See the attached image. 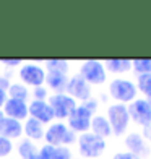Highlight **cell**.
Here are the masks:
<instances>
[{
    "label": "cell",
    "instance_id": "3957f363",
    "mask_svg": "<svg viewBox=\"0 0 151 159\" xmlns=\"http://www.w3.org/2000/svg\"><path fill=\"white\" fill-rule=\"evenodd\" d=\"M78 148L85 157H99L106 149V141L94 133H83L78 140Z\"/></svg>",
    "mask_w": 151,
    "mask_h": 159
},
{
    "label": "cell",
    "instance_id": "f1b7e54d",
    "mask_svg": "<svg viewBox=\"0 0 151 159\" xmlns=\"http://www.w3.org/2000/svg\"><path fill=\"white\" fill-rule=\"evenodd\" d=\"M2 63H5V65H20L21 60L20 59H3Z\"/></svg>",
    "mask_w": 151,
    "mask_h": 159
},
{
    "label": "cell",
    "instance_id": "e0dca14e",
    "mask_svg": "<svg viewBox=\"0 0 151 159\" xmlns=\"http://www.w3.org/2000/svg\"><path fill=\"white\" fill-rule=\"evenodd\" d=\"M104 68L111 73H127L132 70V60L128 59H109L104 62Z\"/></svg>",
    "mask_w": 151,
    "mask_h": 159
},
{
    "label": "cell",
    "instance_id": "30bf717a",
    "mask_svg": "<svg viewBox=\"0 0 151 159\" xmlns=\"http://www.w3.org/2000/svg\"><path fill=\"white\" fill-rule=\"evenodd\" d=\"M20 78L23 80L25 83L39 88V86L46 81V73H44V70H42L41 67H38V65L28 63V65H25V67H21Z\"/></svg>",
    "mask_w": 151,
    "mask_h": 159
},
{
    "label": "cell",
    "instance_id": "4fadbf2b",
    "mask_svg": "<svg viewBox=\"0 0 151 159\" xmlns=\"http://www.w3.org/2000/svg\"><path fill=\"white\" fill-rule=\"evenodd\" d=\"M5 114L8 115L10 119H15V120H21V119H26L28 115V106L23 102V101H18V99H7L5 102Z\"/></svg>",
    "mask_w": 151,
    "mask_h": 159
},
{
    "label": "cell",
    "instance_id": "d6a6232c",
    "mask_svg": "<svg viewBox=\"0 0 151 159\" xmlns=\"http://www.w3.org/2000/svg\"><path fill=\"white\" fill-rule=\"evenodd\" d=\"M148 102H149V106H151V98H148Z\"/></svg>",
    "mask_w": 151,
    "mask_h": 159
},
{
    "label": "cell",
    "instance_id": "2e32d148",
    "mask_svg": "<svg viewBox=\"0 0 151 159\" xmlns=\"http://www.w3.org/2000/svg\"><path fill=\"white\" fill-rule=\"evenodd\" d=\"M39 159H71V154L63 146H50V144H46L39 153Z\"/></svg>",
    "mask_w": 151,
    "mask_h": 159
},
{
    "label": "cell",
    "instance_id": "4316f807",
    "mask_svg": "<svg viewBox=\"0 0 151 159\" xmlns=\"http://www.w3.org/2000/svg\"><path fill=\"white\" fill-rule=\"evenodd\" d=\"M34 96H36V101H44V98L47 96V91L39 86V88L34 89Z\"/></svg>",
    "mask_w": 151,
    "mask_h": 159
},
{
    "label": "cell",
    "instance_id": "7a4b0ae2",
    "mask_svg": "<svg viewBox=\"0 0 151 159\" xmlns=\"http://www.w3.org/2000/svg\"><path fill=\"white\" fill-rule=\"evenodd\" d=\"M107 120L111 124L112 133L116 136H120L125 133L130 124V115H128L125 104H112L107 107Z\"/></svg>",
    "mask_w": 151,
    "mask_h": 159
},
{
    "label": "cell",
    "instance_id": "ac0fdd59",
    "mask_svg": "<svg viewBox=\"0 0 151 159\" xmlns=\"http://www.w3.org/2000/svg\"><path fill=\"white\" fill-rule=\"evenodd\" d=\"M46 81H47V84H49L54 91H57L59 94H62V91L67 89L68 80H67V76L63 75V73H49V75L46 76Z\"/></svg>",
    "mask_w": 151,
    "mask_h": 159
},
{
    "label": "cell",
    "instance_id": "cb8c5ba5",
    "mask_svg": "<svg viewBox=\"0 0 151 159\" xmlns=\"http://www.w3.org/2000/svg\"><path fill=\"white\" fill-rule=\"evenodd\" d=\"M8 91H10L11 99H18V101H23L25 102V99L28 98V89L21 84H10Z\"/></svg>",
    "mask_w": 151,
    "mask_h": 159
},
{
    "label": "cell",
    "instance_id": "484cf974",
    "mask_svg": "<svg viewBox=\"0 0 151 159\" xmlns=\"http://www.w3.org/2000/svg\"><path fill=\"white\" fill-rule=\"evenodd\" d=\"M112 159H141V157H138L136 154H133V153H125V151H122V153H116L114 154V157Z\"/></svg>",
    "mask_w": 151,
    "mask_h": 159
},
{
    "label": "cell",
    "instance_id": "7c38bea8",
    "mask_svg": "<svg viewBox=\"0 0 151 159\" xmlns=\"http://www.w3.org/2000/svg\"><path fill=\"white\" fill-rule=\"evenodd\" d=\"M30 114L33 115V119L39 120L41 124H47L54 119V112L46 101H34L30 106Z\"/></svg>",
    "mask_w": 151,
    "mask_h": 159
},
{
    "label": "cell",
    "instance_id": "ba28073f",
    "mask_svg": "<svg viewBox=\"0 0 151 159\" xmlns=\"http://www.w3.org/2000/svg\"><path fill=\"white\" fill-rule=\"evenodd\" d=\"M91 120L93 112L85 106H76V109L68 117V125L73 132H88L91 128Z\"/></svg>",
    "mask_w": 151,
    "mask_h": 159
},
{
    "label": "cell",
    "instance_id": "d4e9b609",
    "mask_svg": "<svg viewBox=\"0 0 151 159\" xmlns=\"http://www.w3.org/2000/svg\"><path fill=\"white\" fill-rule=\"evenodd\" d=\"M11 151V143L10 140L3 138V136H0V156H7Z\"/></svg>",
    "mask_w": 151,
    "mask_h": 159
},
{
    "label": "cell",
    "instance_id": "ffe728a7",
    "mask_svg": "<svg viewBox=\"0 0 151 159\" xmlns=\"http://www.w3.org/2000/svg\"><path fill=\"white\" fill-rule=\"evenodd\" d=\"M18 151H20V154H21L23 159H39V151L36 149L34 144L31 141H28V140L21 141Z\"/></svg>",
    "mask_w": 151,
    "mask_h": 159
},
{
    "label": "cell",
    "instance_id": "603a6c76",
    "mask_svg": "<svg viewBox=\"0 0 151 159\" xmlns=\"http://www.w3.org/2000/svg\"><path fill=\"white\" fill-rule=\"evenodd\" d=\"M46 65L49 68V73H63L65 75L68 71V62H65V60H59V59L47 60Z\"/></svg>",
    "mask_w": 151,
    "mask_h": 159
},
{
    "label": "cell",
    "instance_id": "9a60e30c",
    "mask_svg": "<svg viewBox=\"0 0 151 159\" xmlns=\"http://www.w3.org/2000/svg\"><path fill=\"white\" fill-rule=\"evenodd\" d=\"M91 130H93V133L98 135L99 138H103V140L112 135V128H111L109 120H107L106 117H103V115H96V117H93V120H91Z\"/></svg>",
    "mask_w": 151,
    "mask_h": 159
},
{
    "label": "cell",
    "instance_id": "4dcf8cb0",
    "mask_svg": "<svg viewBox=\"0 0 151 159\" xmlns=\"http://www.w3.org/2000/svg\"><path fill=\"white\" fill-rule=\"evenodd\" d=\"M5 102H7V93L0 89V106H5Z\"/></svg>",
    "mask_w": 151,
    "mask_h": 159
},
{
    "label": "cell",
    "instance_id": "277c9868",
    "mask_svg": "<svg viewBox=\"0 0 151 159\" xmlns=\"http://www.w3.org/2000/svg\"><path fill=\"white\" fill-rule=\"evenodd\" d=\"M127 111L130 119L140 127H149L151 125V106L148 102V99H135L130 102V106H127Z\"/></svg>",
    "mask_w": 151,
    "mask_h": 159
},
{
    "label": "cell",
    "instance_id": "83f0119b",
    "mask_svg": "<svg viewBox=\"0 0 151 159\" xmlns=\"http://www.w3.org/2000/svg\"><path fill=\"white\" fill-rule=\"evenodd\" d=\"M141 136H143V138H145L146 141H151V125H149V127H145Z\"/></svg>",
    "mask_w": 151,
    "mask_h": 159
},
{
    "label": "cell",
    "instance_id": "1f68e13d",
    "mask_svg": "<svg viewBox=\"0 0 151 159\" xmlns=\"http://www.w3.org/2000/svg\"><path fill=\"white\" fill-rule=\"evenodd\" d=\"M3 119H5V117H3V112L0 111V124H2V122H3Z\"/></svg>",
    "mask_w": 151,
    "mask_h": 159
},
{
    "label": "cell",
    "instance_id": "5b68a950",
    "mask_svg": "<svg viewBox=\"0 0 151 159\" xmlns=\"http://www.w3.org/2000/svg\"><path fill=\"white\" fill-rule=\"evenodd\" d=\"M46 141L50 146H60V144H70L76 140L73 130L67 128L63 124H54L44 133Z\"/></svg>",
    "mask_w": 151,
    "mask_h": 159
},
{
    "label": "cell",
    "instance_id": "f546056e",
    "mask_svg": "<svg viewBox=\"0 0 151 159\" xmlns=\"http://www.w3.org/2000/svg\"><path fill=\"white\" fill-rule=\"evenodd\" d=\"M7 88H10V83H8V80L0 76V89H3V91H5Z\"/></svg>",
    "mask_w": 151,
    "mask_h": 159
},
{
    "label": "cell",
    "instance_id": "5bb4252c",
    "mask_svg": "<svg viewBox=\"0 0 151 159\" xmlns=\"http://www.w3.org/2000/svg\"><path fill=\"white\" fill-rule=\"evenodd\" d=\"M21 132H23V127L15 119H3V122L0 124V136H3L7 140L18 138Z\"/></svg>",
    "mask_w": 151,
    "mask_h": 159
},
{
    "label": "cell",
    "instance_id": "6da1fadb",
    "mask_svg": "<svg viewBox=\"0 0 151 159\" xmlns=\"http://www.w3.org/2000/svg\"><path fill=\"white\" fill-rule=\"evenodd\" d=\"M136 84L130 80H124V78H117L109 84V94L112 99L117 101V104H125V102H132L136 99Z\"/></svg>",
    "mask_w": 151,
    "mask_h": 159
},
{
    "label": "cell",
    "instance_id": "44dd1931",
    "mask_svg": "<svg viewBox=\"0 0 151 159\" xmlns=\"http://www.w3.org/2000/svg\"><path fill=\"white\" fill-rule=\"evenodd\" d=\"M132 68L138 75H148V73H151V59H136V60H132Z\"/></svg>",
    "mask_w": 151,
    "mask_h": 159
},
{
    "label": "cell",
    "instance_id": "8992f818",
    "mask_svg": "<svg viewBox=\"0 0 151 159\" xmlns=\"http://www.w3.org/2000/svg\"><path fill=\"white\" fill-rule=\"evenodd\" d=\"M80 75L89 84H103L106 81V68L99 60H86L81 63Z\"/></svg>",
    "mask_w": 151,
    "mask_h": 159
},
{
    "label": "cell",
    "instance_id": "7402d4cb",
    "mask_svg": "<svg viewBox=\"0 0 151 159\" xmlns=\"http://www.w3.org/2000/svg\"><path fill=\"white\" fill-rule=\"evenodd\" d=\"M136 89L148 98H151V73L148 75H138V84H136Z\"/></svg>",
    "mask_w": 151,
    "mask_h": 159
},
{
    "label": "cell",
    "instance_id": "9c48e42d",
    "mask_svg": "<svg viewBox=\"0 0 151 159\" xmlns=\"http://www.w3.org/2000/svg\"><path fill=\"white\" fill-rule=\"evenodd\" d=\"M68 96L73 99H80V101H89L91 98V88L89 83H86V80L81 75H75L73 78L68 80L67 83V89Z\"/></svg>",
    "mask_w": 151,
    "mask_h": 159
},
{
    "label": "cell",
    "instance_id": "52a82bcc",
    "mask_svg": "<svg viewBox=\"0 0 151 159\" xmlns=\"http://www.w3.org/2000/svg\"><path fill=\"white\" fill-rule=\"evenodd\" d=\"M49 106L54 112V117L65 119L70 117V114L76 109V102L68 94H54L49 98Z\"/></svg>",
    "mask_w": 151,
    "mask_h": 159
},
{
    "label": "cell",
    "instance_id": "d6986e66",
    "mask_svg": "<svg viewBox=\"0 0 151 159\" xmlns=\"http://www.w3.org/2000/svg\"><path fill=\"white\" fill-rule=\"evenodd\" d=\"M25 133L33 140H41L44 136V130H42V124L36 119H30L25 125Z\"/></svg>",
    "mask_w": 151,
    "mask_h": 159
},
{
    "label": "cell",
    "instance_id": "8fae6325",
    "mask_svg": "<svg viewBox=\"0 0 151 159\" xmlns=\"http://www.w3.org/2000/svg\"><path fill=\"white\" fill-rule=\"evenodd\" d=\"M125 144H127V148H128V153H133V154H136L138 157H146L149 154L148 141L143 138L141 135L136 133V132H132L130 135H127Z\"/></svg>",
    "mask_w": 151,
    "mask_h": 159
}]
</instances>
